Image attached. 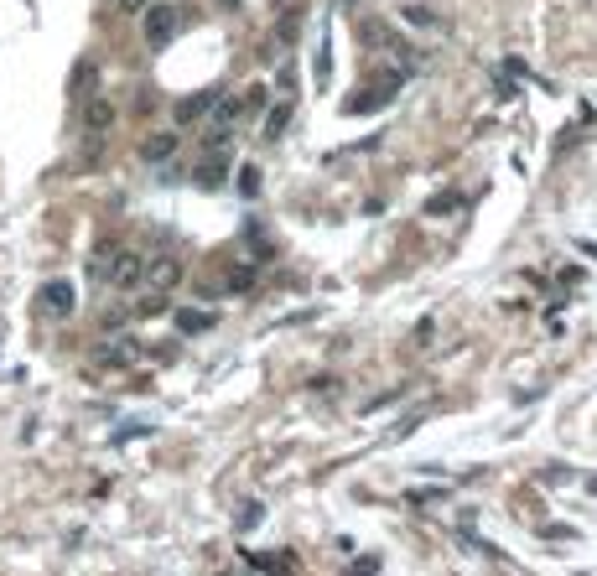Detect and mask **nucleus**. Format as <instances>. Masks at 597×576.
Instances as JSON below:
<instances>
[{"label":"nucleus","instance_id":"obj_1","mask_svg":"<svg viewBox=\"0 0 597 576\" xmlns=\"http://www.w3.org/2000/svg\"><path fill=\"white\" fill-rule=\"evenodd\" d=\"M89 275H94V281H104V286H115V291H135L145 281V255L109 245V249H99V255H94Z\"/></svg>","mask_w":597,"mask_h":576},{"label":"nucleus","instance_id":"obj_2","mask_svg":"<svg viewBox=\"0 0 597 576\" xmlns=\"http://www.w3.org/2000/svg\"><path fill=\"white\" fill-rule=\"evenodd\" d=\"M182 26H187L182 5H151V11H145V42H151V47H166Z\"/></svg>","mask_w":597,"mask_h":576},{"label":"nucleus","instance_id":"obj_3","mask_svg":"<svg viewBox=\"0 0 597 576\" xmlns=\"http://www.w3.org/2000/svg\"><path fill=\"white\" fill-rule=\"evenodd\" d=\"M177 281H182V260H177V255H156V260H145V281L141 286H151L156 296H166Z\"/></svg>","mask_w":597,"mask_h":576},{"label":"nucleus","instance_id":"obj_4","mask_svg":"<svg viewBox=\"0 0 597 576\" xmlns=\"http://www.w3.org/2000/svg\"><path fill=\"white\" fill-rule=\"evenodd\" d=\"M37 307L47 311V317H73V286H68V281H47V286L37 291Z\"/></svg>","mask_w":597,"mask_h":576},{"label":"nucleus","instance_id":"obj_5","mask_svg":"<svg viewBox=\"0 0 597 576\" xmlns=\"http://www.w3.org/2000/svg\"><path fill=\"white\" fill-rule=\"evenodd\" d=\"M79 104H83V130H89V135H104V130L115 125V104L109 99L94 94V99H79Z\"/></svg>","mask_w":597,"mask_h":576},{"label":"nucleus","instance_id":"obj_6","mask_svg":"<svg viewBox=\"0 0 597 576\" xmlns=\"http://www.w3.org/2000/svg\"><path fill=\"white\" fill-rule=\"evenodd\" d=\"M395 88H400V79H379V83H369V88H364V94H359L349 109H353V115H364V109H379V104H390Z\"/></svg>","mask_w":597,"mask_h":576},{"label":"nucleus","instance_id":"obj_7","mask_svg":"<svg viewBox=\"0 0 597 576\" xmlns=\"http://www.w3.org/2000/svg\"><path fill=\"white\" fill-rule=\"evenodd\" d=\"M224 177H229V162L219 156V151H208L203 166L192 172V182H198V187H224Z\"/></svg>","mask_w":597,"mask_h":576},{"label":"nucleus","instance_id":"obj_8","mask_svg":"<svg viewBox=\"0 0 597 576\" xmlns=\"http://www.w3.org/2000/svg\"><path fill=\"white\" fill-rule=\"evenodd\" d=\"M213 99H219L213 88H203V94H192V99H182V104H177V120H182V125H192V120H208V109H213Z\"/></svg>","mask_w":597,"mask_h":576},{"label":"nucleus","instance_id":"obj_9","mask_svg":"<svg viewBox=\"0 0 597 576\" xmlns=\"http://www.w3.org/2000/svg\"><path fill=\"white\" fill-rule=\"evenodd\" d=\"M94 79H99V68H94V62L83 58L79 68H73V83H68V88H73V99H89V88H94Z\"/></svg>","mask_w":597,"mask_h":576},{"label":"nucleus","instance_id":"obj_10","mask_svg":"<svg viewBox=\"0 0 597 576\" xmlns=\"http://www.w3.org/2000/svg\"><path fill=\"white\" fill-rule=\"evenodd\" d=\"M172 151H177V135H151V141L141 145V156H145V162H166Z\"/></svg>","mask_w":597,"mask_h":576},{"label":"nucleus","instance_id":"obj_11","mask_svg":"<svg viewBox=\"0 0 597 576\" xmlns=\"http://www.w3.org/2000/svg\"><path fill=\"white\" fill-rule=\"evenodd\" d=\"M239 192H245V198H255V192H260V172H255V166H245V172H239Z\"/></svg>","mask_w":597,"mask_h":576},{"label":"nucleus","instance_id":"obj_12","mask_svg":"<svg viewBox=\"0 0 597 576\" xmlns=\"http://www.w3.org/2000/svg\"><path fill=\"white\" fill-rule=\"evenodd\" d=\"M120 5H130V11H141V5H151V0H120Z\"/></svg>","mask_w":597,"mask_h":576}]
</instances>
